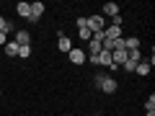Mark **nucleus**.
Instances as JSON below:
<instances>
[{"label":"nucleus","instance_id":"1","mask_svg":"<svg viewBox=\"0 0 155 116\" xmlns=\"http://www.w3.org/2000/svg\"><path fill=\"white\" fill-rule=\"evenodd\" d=\"M85 21H88V31H91V34L104 31V28H106V18L101 16V13H98V16H88Z\"/></svg>","mask_w":155,"mask_h":116},{"label":"nucleus","instance_id":"2","mask_svg":"<svg viewBox=\"0 0 155 116\" xmlns=\"http://www.w3.org/2000/svg\"><path fill=\"white\" fill-rule=\"evenodd\" d=\"M44 11H47V5H44V3H39V0H36V3H31V16H28L26 21H28V23H36L39 18L44 16Z\"/></svg>","mask_w":155,"mask_h":116},{"label":"nucleus","instance_id":"3","mask_svg":"<svg viewBox=\"0 0 155 116\" xmlns=\"http://www.w3.org/2000/svg\"><path fill=\"white\" fill-rule=\"evenodd\" d=\"M57 49L60 52H65V54H70V49H72V41H70V36H65V34H57Z\"/></svg>","mask_w":155,"mask_h":116},{"label":"nucleus","instance_id":"4","mask_svg":"<svg viewBox=\"0 0 155 116\" xmlns=\"http://www.w3.org/2000/svg\"><path fill=\"white\" fill-rule=\"evenodd\" d=\"M18 47H28L31 44V34L26 31V28H21V31H16V39H13Z\"/></svg>","mask_w":155,"mask_h":116},{"label":"nucleus","instance_id":"5","mask_svg":"<svg viewBox=\"0 0 155 116\" xmlns=\"http://www.w3.org/2000/svg\"><path fill=\"white\" fill-rule=\"evenodd\" d=\"M116 88H119V83H116V80H114V77H109V75H106V80H104V83H101V88L98 90H104V93H116Z\"/></svg>","mask_w":155,"mask_h":116},{"label":"nucleus","instance_id":"6","mask_svg":"<svg viewBox=\"0 0 155 116\" xmlns=\"http://www.w3.org/2000/svg\"><path fill=\"white\" fill-rule=\"evenodd\" d=\"M67 57H70L72 65H83V62H85V52L83 49H70V54H67Z\"/></svg>","mask_w":155,"mask_h":116},{"label":"nucleus","instance_id":"7","mask_svg":"<svg viewBox=\"0 0 155 116\" xmlns=\"http://www.w3.org/2000/svg\"><path fill=\"white\" fill-rule=\"evenodd\" d=\"M16 13L21 18H28V16H31V3H23V0H21V3H16Z\"/></svg>","mask_w":155,"mask_h":116},{"label":"nucleus","instance_id":"8","mask_svg":"<svg viewBox=\"0 0 155 116\" xmlns=\"http://www.w3.org/2000/svg\"><path fill=\"white\" fill-rule=\"evenodd\" d=\"M98 67H111V52H106V49H101L98 52Z\"/></svg>","mask_w":155,"mask_h":116},{"label":"nucleus","instance_id":"9","mask_svg":"<svg viewBox=\"0 0 155 116\" xmlns=\"http://www.w3.org/2000/svg\"><path fill=\"white\" fill-rule=\"evenodd\" d=\"M150 70H153V65H150L147 60H142V62H137V67H134V72H137V75H150Z\"/></svg>","mask_w":155,"mask_h":116},{"label":"nucleus","instance_id":"10","mask_svg":"<svg viewBox=\"0 0 155 116\" xmlns=\"http://www.w3.org/2000/svg\"><path fill=\"white\" fill-rule=\"evenodd\" d=\"M101 16H111V18H114V16H119V5H116V3H106V5H104V13H101Z\"/></svg>","mask_w":155,"mask_h":116},{"label":"nucleus","instance_id":"11","mask_svg":"<svg viewBox=\"0 0 155 116\" xmlns=\"http://www.w3.org/2000/svg\"><path fill=\"white\" fill-rule=\"evenodd\" d=\"M104 34H106V39H119L122 36V26H109V28H104Z\"/></svg>","mask_w":155,"mask_h":116},{"label":"nucleus","instance_id":"12","mask_svg":"<svg viewBox=\"0 0 155 116\" xmlns=\"http://www.w3.org/2000/svg\"><path fill=\"white\" fill-rule=\"evenodd\" d=\"M101 49H104V47H101V41H96V39H91V41H88V54H91V57H96Z\"/></svg>","mask_w":155,"mask_h":116},{"label":"nucleus","instance_id":"13","mask_svg":"<svg viewBox=\"0 0 155 116\" xmlns=\"http://www.w3.org/2000/svg\"><path fill=\"white\" fill-rule=\"evenodd\" d=\"M5 57H18V44L16 41H5Z\"/></svg>","mask_w":155,"mask_h":116},{"label":"nucleus","instance_id":"14","mask_svg":"<svg viewBox=\"0 0 155 116\" xmlns=\"http://www.w3.org/2000/svg\"><path fill=\"white\" fill-rule=\"evenodd\" d=\"M124 47L127 49H140V36H127L124 39Z\"/></svg>","mask_w":155,"mask_h":116},{"label":"nucleus","instance_id":"15","mask_svg":"<svg viewBox=\"0 0 155 116\" xmlns=\"http://www.w3.org/2000/svg\"><path fill=\"white\" fill-rule=\"evenodd\" d=\"M18 57H21V60H28V57H31V44L28 47H18Z\"/></svg>","mask_w":155,"mask_h":116},{"label":"nucleus","instance_id":"16","mask_svg":"<svg viewBox=\"0 0 155 116\" xmlns=\"http://www.w3.org/2000/svg\"><path fill=\"white\" fill-rule=\"evenodd\" d=\"M134 67H137V65H134L132 60H127V62H124L122 67H119V70H124V72H134Z\"/></svg>","mask_w":155,"mask_h":116},{"label":"nucleus","instance_id":"17","mask_svg":"<svg viewBox=\"0 0 155 116\" xmlns=\"http://www.w3.org/2000/svg\"><path fill=\"white\" fill-rule=\"evenodd\" d=\"M145 111H155V95L150 93V98L145 101Z\"/></svg>","mask_w":155,"mask_h":116},{"label":"nucleus","instance_id":"18","mask_svg":"<svg viewBox=\"0 0 155 116\" xmlns=\"http://www.w3.org/2000/svg\"><path fill=\"white\" fill-rule=\"evenodd\" d=\"M78 36L83 39V41H91V36H93V34H91L88 28H80V31H78Z\"/></svg>","mask_w":155,"mask_h":116},{"label":"nucleus","instance_id":"19","mask_svg":"<svg viewBox=\"0 0 155 116\" xmlns=\"http://www.w3.org/2000/svg\"><path fill=\"white\" fill-rule=\"evenodd\" d=\"M75 26H78V31H80V28H88V21H85V18L80 16V18H78V21H75Z\"/></svg>","mask_w":155,"mask_h":116},{"label":"nucleus","instance_id":"20","mask_svg":"<svg viewBox=\"0 0 155 116\" xmlns=\"http://www.w3.org/2000/svg\"><path fill=\"white\" fill-rule=\"evenodd\" d=\"M104 80H106V72H98V75H96V80H93L96 88H101V83H104Z\"/></svg>","mask_w":155,"mask_h":116},{"label":"nucleus","instance_id":"21","mask_svg":"<svg viewBox=\"0 0 155 116\" xmlns=\"http://www.w3.org/2000/svg\"><path fill=\"white\" fill-rule=\"evenodd\" d=\"M122 23H124L122 13H119V16H114V18H111V26H122Z\"/></svg>","mask_w":155,"mask_h":116},{"label":"nucleus","instance_id":"22","mask_svg":"<svg viewBox=\"0 0 155 116\" xmlns=\"http://www.w3.org/2000/svg\"><path fill=\"white\" fill-rule=\"evenodd\" d=\"M5 41H8V39H5V31H0V47H5Z\"/></svg>","mask_w":155,"mask_h":116},{"label":"nucleus","instance_id":"23","mask_svg":"<svg viewBox=\"0 0 155 116\" xmlns=\"http://www.w3.org/2000/svg\"><path fill=\"white\" fill-rule=\"evenodd\" d=\"M5 23H8V21H5L3 16H0V31H5Z\"/></svg>","mask_w":155,"mask_h":116},{"label":"nucleus","instance_id":"24","mask_svg":"<svg viewBox=\"0 0 155 116\" xmlns=\"http://www.w3.org/2000/svg\"><path fill=\"white\" fill-rule=\"evenodd\" d=\"M145 116H155V111H147V114H145Z\"/></svg>","mask_w":155,"mask_h":116},{"label":"nucleus","instance_id":"25","mask_svg":"<svg viewBox=\"0 0 155 116\" xmlns=\"http://www.w3.org/2000/svg\"><path fill=\"white\" fill-rule=\"evenodd\" d=\"M0 95H3V88H0Z\"/></svg>","mask_w":155,"mask_h":116}]
</instances>
